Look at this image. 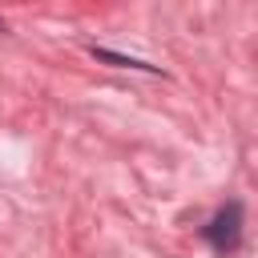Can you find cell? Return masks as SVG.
Here are the masks:
<instances>
[{
	"label": "cell",
	"mask_w": 258,
	"mask_h": 258,
	"mask_svg": "<svg viewBox=\"0 0 258 258\" xmlns=\"http://www.w3.org/2000/svg\"><path fill=\"white\" fill-rule=\"evenodd\" d=\"M242 202H226L206 226H202V238H206V246L214 250V254H222V258H230L238 246H242Z\"/></svg>",
	"instance_id": "6da1fadb"
},
{
	"label": "cell",
	"mask_w": 258,
	"mask_h": 258,
	"mask_svg": "<svg viewBox=\"0 0 258 258\" xmlns=\"http://www.w3.org/2000/svg\"><path fill=\"white\" fill-rule=\"evenodd\" d=\"M89 52L97 56V60H105V64H117V69H137V73H161L157 64H149V60H137V56H125V52H113V48H101V44H89Z\"/></svg>",
	"instance_id": "7a4b0ae2"
},
{
	"label": "cell",
	"mask_w": 258,
	"mask_h": 258,
	"mask_svg": "<svg viewBox=\"0 0 258 258\" xmlns=\"http://www.w3.org/2000/svg\"><path fill=\"white\" fill-rule=\"evenodd\" d=\"M0 32H4V20H0Z\"/></svg>",
	"instance_id": "3957f363"
}]
</instances>
